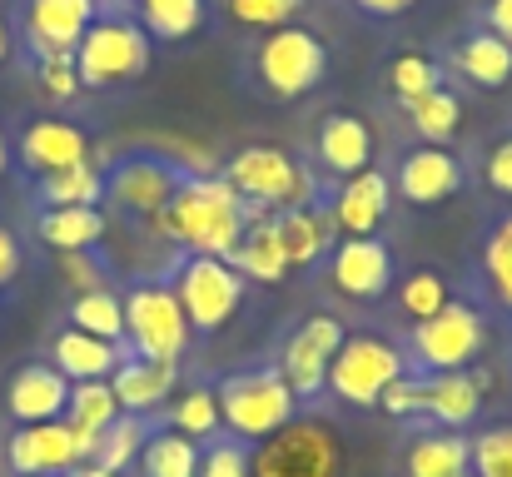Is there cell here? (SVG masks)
<instances>
[{
  "label": "cell",
  "instance_id": "cell-34",
  "mask_svg": "<svg viewBox=\"0 0 512 477\" xmlns=\"http://www.w3.org/2000/svg\"><path fill=\"white\" fill-rule=\"evenodd\" d=\"M70 328L95 333V338H105V343H125V299H120L115 289L75 294V304H70Z\"/></svg>",
  "mask_w": 512,
  "mask_h": 477
},
{
  "label": "cell",
  "instance_id": "cell-27",
  "mask_svg": "<svg viewBox=\"0 0 512 477\" xmlns=\"http://www.w3.org/2000/svg\"><path fill=\"white\" fill-rule=\"evenodd\" d=\"M448 65H453L468 85H478V90H503L512 80V45L498 40L493 30H468V35L453 45Z\"/></svg>",
  "mask_w": 512,
  "mask_h": 477
},
{
  "label": "cell",
  "instance_id": "cell-21",
  "mask_svg": "<svg viewBox=\"0 0 512 477\" xmlns=\"http://www.w3.org/2000/svg\"><path fill=\"white\" fill-rule=\"evenodd\" d=\"M20 164L35 179L75 169V164H90V135L80 125H70V120H35L20 135Z\"/></svg>",
  "mask_w": 512,
  "mask_h": 477
},
{
  "label": "cell",
  "instance_id": "cell-41",
  "mask_svg": "<svg viewBox=\"0 0 512 477\" xmlns=\"http://www.w3.org/2000/svg\"><path fill=\"white\" fill-rule=\"evenodd\" d=\"M299 5L304 0H224V15L249 30H279V25H294Z\"/></svg>",
  "mask_w": 512,
  "mask_h": 477
},
{
  "label": "cell",
  "instance_id": "cell-20",
  "mask_svg": "<svg viewBox=\"0 0 512 477\" xmlns=\"http://www.w3.org/2000/svg\"><path fill=\"white\" fill-rule=\"evenodd\" d=\"M110 388H115L120 413L155 418V413H165V403H170L174 388H179V363H155V358L125 353L120 368L110 373Z\"/></svg>",
  "mask_w": 512,
  "mask_h": 477
},
{
  "label": "cell",
  "instance_id": "cell-49",
  "mask_svg": "<svg viewBox=\"0 0 512 477\" xmlns=\"http://www.w3.org/2000/svg\"><path fill=\"white\" fill-rule=\"evenodd\" d=\"M418 0H353V10H363V15H373V20H398V15H408Z\"/></svg>",
  "mask_w": 512,
  "mask_h": 477
},
{
  "label": "cell",
  "instance_id": "cell-36",
  "mask_svg": "<svg viewBox=\"0 0 512 477\" xmlns=\"http://www.w3.org/2000/svg\"><path fill=\"white\" fill-rule=\"evenodd\" d=\"M115 418H120V403H115L110 378H100V383H70L65 423H75V428H85V433H95V438H100Z\"/></svg>",
  "mask_w": 512,
  "mask_h": 477
},
{
  "label": "cell",
  "instance_id": "cell-32",
  "mask_svg": "<svg viewBox=\"0 0 512 477\" xmlns=\"http://www.w3.org/2000/svg\"><path fill=\"white\" fill-rule=\"evenodd\" d=\"M35 199L40 209H80V204H100L105 199V169L95 164H75L60 174L35 179Z\"/></svg>",
  "mask_w": 512,
  "mask_h": 477
},
{
  "label": "cell",
  "instance_id": "cell-13",
  "mask_svg": "<svg viewBox=\"0 0 512 477\" xmlns=\"http://www.w3.org/2000/svg\"><path fill=\"white\" fill-rule=\"evenodd\" d=\"M179 184H184V174L174 169L170 159L150 155V150L115 159L110 174H105V194H110V204H115L120 214H130V219H145V224L170 204Z\"/></svg>",
  "mask_w": 512,
  "mask_h": 477
},
{
  "label": "cell",
  "instance_id": "cell-25",
  "mask_svg": "<svg viewBox=\"0 0 512 477\" xmlns=\"http://www.w3.org/2000/svg\"><path fill=\"white\" fill-rule=\"evenodd\" d=\"M110 219L100 204H80V209H40L35 219V239L55 254H95L105 239Z\"/></svg>",
  "mask_w": 512,
  "mask_h": 477
},
{
  "label": "cell",
  "instance_id": "cell-10",
  "mask_svg": "<svg viewBox=\"0 0 512 477\" xmlns=\"http://www.w3.org/2000/svg\"><path fill=\"white\" fill-rule=\"evenodd\" d=\"M120 299H125V353L155 358V363H179L194 328H189L170 284L150 279V284H135Z\"/></svg>",
  "mask_w": 512,
  "mask_h": 477
},
{
  "label": "cell",
  "instance_id": "cell-9",
  "mask_svg": "<svg viewBox=\"0 0 512 477\" xmlns=\"http://www.w3.org/2000/svg\"><path fill=\"white\" fill-rule=\"evenodd\" d=\"M254 477H343V443L329 418H294L274 438L254 443Z\"/></svg>",
  "mask_w": 512,
  "mask_h": 477
},
{
  "label": "cell",
  "instance_id": "cell-18",
  "mask_svg": "<svg viewBox=\"0 0 512 477\" xmlns=\"http://www.w3.org/2000/svg\"><path fill=\"white\" fill-rule=\"evenodd\" d=\"M70 408V378L55 363H25L10 373L5 383V413L15 418V428L25 423H55Z\"/></svg>",
  "mask_w": 512,
  "mask_h": 477
},
{
  "label": "cell",
  "instance_id": "cell-5",
  "mask_svg": "<svg viewBox=\"0 0 512 477\" xmlns=\"http://www.w3.org/2000/svg\"><path fill=\"white\" fill-rule=\"evenodd\" d=\"M75 70L85 90H115L150 70V35L135 15H100L75 45Z\"/></svg>",
  "mask_w": 512,
  "mask_h": 477
},
{
  "label": "cell",
  "instance_id": "cell-8",
  "mask_svg": "<svg viewBox=\"0 0 512 477\" xmlns=\"http://www.w3.org/2000/svg\"><path fill=\"white\" fill-rule=\"evenodd\" d=\"M170 289L194 333H219L229 318L244 309V294H249L244 274L229 259H209V254H184L174 264Z\"/></svg>",
  "mask_w": 512,
  "mask_h": 477
},
{
  "label": "cell",
  "instance_id": "cell-42",
  "mask_svg": "<svg viewBox=\"0 0 512 477\" xmlns=\"http://www.w3.org/2000/svg\"><path fill=\"white\" fill-rule=\"evenodd\" d=\"M199 477H254V448L239 438H214L199 453Z\"/></svg>",
  "mask_w": 512,
  "mask_h": 477
},
{
  "label": "cell",
  "instance_id": "cell-29",
  "mask_svg": "<svg viewBox=\"0 0 512 477\" xmlns=\"http://www.w3.org/2000/svg\"><path fill=\"white\" fill-rule=\"evenodd\" d=\"M165 428L194 438V443H214L219 428H224V413H219V393L209 383H189V388H174V398L165 403Z\"/></svg>",
  "mask_w": 512,
  "mask_h": 477
},
{
  "label": "cell",
  "instance_id": "cell-48",
  "mask_svg": "<svg viewBox=\"0 0 512 477\" xmlns=\"http://www.w3.org/2000/svg\"><path fill=\"white\" fill-rule=\"evenodd\" d=\"M15 274H20V239L0 224V289H5Z\"/></svg>",
  "mask_w": 512,
  "mask_h": 477
},
{
  "label": "cell",
  "instance_id": "cell-46",
  "mask_svg": "<svg viewBox=\"0 0 512 477\" xmlns=\"http://www.w3.org/2000/svg\"><path fill=\"white\" fill-rule=\"evenodd\" d=\"M483 184H488L493 194L512 199V135L508 140H498V145L483 155Z\"/></svg>",
  "mask_w": 512,
  "mask_h": 477
},
{
  "label": "cell",
  "instance_id": "cell-39",
  "mask_svg": "<svg viewBox=\"0 0 512 477\" xmlns=\"http://www.w3.org/2000/svg\"><path fill=\"white\" fill-rule=\"evenodd\" d=\"M443 85V65L433 60V55H418V50H403V55H393V65H388V90L408 105V100H418V95H428V90H438Z\"/></svg>",
  "mask_w": 512,
  "mask_h": 477
},
{
  "label": "cell",
  "instance_id": "cell-38",
  "mask_svg": "<svg viewBox=\"0 0 512 477\" xmlns=\"http://www.w3.org/2000/svg\"><path fill=\"white\" fill-rule=\"evenodd\" d=\"M448 304H453V289H448V279H443L438 269H413V274L398 284V309L413 318V323L433 318L438 309H448Z\"/></svg>",
  "mask_w": 512,
  "mask_h": 477
},
{
  "label": "cell",
  "instance_id": "cell-16",
  "mask_svg": "<svg viewBox=\"0 0 512 477\" xmlns=\"http://www.w3.org/2000/svg\"><path fill=\"white\" fill-rule=\"evenodd\" d=\"M95 20H100V0H25L20 30L35 60H45V55H75V45Z\"/></svg>",
  "mask_w": 512,
  "mask_h": 477
},
{
  "label": "cell",
  "instance_id": "cell-19",
  "mask_svg": "<svg viewBox=\"0 0 512 477\" xmlns=\"http://www.w3.org/2000/svg\"><path fill=\"white\" fill-rule=\"evenodd\" d=\"M324 209L343 239H373L388 219V174H378V169L348 174V179H339V189L329 194Z\"/></svg>",
  "mask_w": 512,
  "mask_h": 477
},
{
  "label": "cell",
  "instance_id": "cell-12",
  "mask_svg": "<svg viewBox=\"0 0 512 477\" xmlns=\"http://www.w3.org/2000/svg\"><path fill=\"white\" fill-rule=\"evenodd\" d=\"M343 338H348V328H343L339 318H329V314L304 318V323L284 338V348H279V363H274V368L284 373V383L294 388V398H299V403L324 393V383H329V363H334V353H339Z\"/></svg>",
  "mask_w": 512,
  "mask_h": 477
},
{
  "label": "cell",
  "instance_id": "cell-43",
  "mask_svg": "<svg viewBox=\"0 0 512 477\" xmlns=\"http://www.w3.org/2000/svg\"><path fill=\"white\" fill-rule=\"evenodd\" d=\"M35 80L50 100H75L85 85H80V70H75V55H45L35 60Z\"/></svg>",
  "mask_w": 512,
  "mask_h": 477
},
{
  "label": "cell",
  "instance_id": "cell-47",
  "mask_svg": "<svg viewBox=\"0 0 512 477\" xmlns=\"http://www.w3.org/2000/svg\"><path fill=\"white\" fill-rule=\"evenodd\" d=\"M483 30H493L498 40L512 45V0H488L483 5Z\"/></svg>",
  "mask_w": 512,
  "mask_h": 477
},
{
  "label": "cell",
  "instance_id": "cell-44",
  "mask_svg": "<svg viewBox=\"0 0 512 477\" xmlns=\"http://www.w3.org/2000/svg\"><path fill=\"white\" fill-rule=\"evenodd\" d=\"M60 274H65V284H70L75 294L110 289V284H105V269H100V259H95V254H60Z\"/></svg>",
  "mask_w": 512,
  "mask_h": 477
},
{
  "label": "cell",
  "instance_id": "cell-28",
  "mask_svg": "<svg viewBox=\"0 0 512 477\" xmlns=\"http://www.w3.org/2000/svg\"><path fill=\"white\" fill-rule=\"evenodd\" d=\"M473 438H458L448 428L418 433L403 453V477H468Z\"/></svg>",
  "mask_w": 512,
  "mask_h": 477
},
{
  "label": "cell",
  "instance_id": "cell-45",
  "mask_svg": "<svg viewBox=\"0 0 512 477\" xmlns=\"http://www.w3.org/2000/svg\"><path fill=\"white\" fill-rule=\"evenodd\" d=\"M378 408H383L388 418H418V373H403V378H393V383L383 388Z\"/></svg>",
  "mask_w": 512,
  "mask_h": 477
},
{
  "label": "cell",
  "instance_id": "cell-35",
  "mask_svg": "<svg viewBox=\"0 0 512 477\" xmlns=\"http://www.w3.org/2000/svg\"><path fill=\"white\" fill-rule=\"evenodd\" d=\"M483 289L503 314H512V214H503L483 239Z\"/></svg>",
  "mask_w": 512,
  "mask_h": 477
},
{
  "label": "cell",
  "instance_id": "cell-40",
  "mask_svg": "<svg viewBox=\"0 0 512 477\" xmlns=\"http://www.w3.org/2000/svg\"><path fill=\"white\" fill-rule=\"evenodd\" d=\"M468 477H512V423H493L473 438Z\"/></svg>",
  "mask_w": 512,
  "mask_h": 477
},
{
  "label": "cell",
  "instance_id": "cell-50",
  "mask_svg": "<svg viewBox=\"0 0 512 477\" xmlns=\"http://www.w3.org/2000/svg\"><path fill=\"white\" fill-rule=\"evenodd\" d=\"M65 477H120V473H110V468H100V463H80V468H70Z\"/></svg>",
  "mask_w": 512,
  "mask_h": 477
},
{
  "label": "cell",
  "instance_id": "cell-4",
  "mask_svg": "<svg viewBox=\"0 0 512 477\" xmlns=\"http://www.w3.org/2000/svg\"><path fill=\"white\" fill-rule=\"evenodd\" d=\"M329 75V45L309 25L264 30L254 45V80L269 100H304Z\"/></svg>",
  "mask_w": 512,
  "mask_h": 477
},
{
  "label": "cell",
  "instance_id": "cell-11",
  "mask_svg": "<svg viewBox=\"0 0 512 477\" xmlns=\"http://www.w3.org/2000/svg\"><path fill=\"white\" fill-rule=\"evenodd\" d=\"M95 433L55 418V423H25L5 443V463L15 477H65L80 463H95Z\"/></svg>",
  "mask_w": 512,
  "mask_h": 477
},
{
  "label": "cell",
  "instance_id": "cell-37",
  "mask_svg": "<svg viewBox=\"0 0 512 477\" xmlns=\"http://www.w3.org/2000/svg\"><path fill=\"white\" fill-rule=\"evenodd\" d=\"M145 438H150V423L135 418V413H120V418L100 433V443H95V463L110 468V473H125L130 463H140Z\"/></svg>",
  "mask_w": 512,
  "mask_h": 477
},
{
  "label": "cell",
  "instance_id": "cell-6",
  "mask_svg": "<svg viewBox=\"0 0 512 477\" xmlns=\"http://www.w3.org/2000/svg\"><path fill=\"white\" fill-rule=\"evenodd\" d=\"M403 373H408V353L393 338H383V333H348L339 343V353H334V363H329L324 393H334V403H343V408L363 413V408H378L383 388L393 378H403Z\"/></svg>",
  "mask_w": 512,
  "mask_h": 477
},
{
  "label": "cell",
  "instance_id": "cell-24",
  "mask_svg": "<svg viewBox=\"0 0 512 477\" xmlns=\"http://www.w3.org/2000/svg\"><path fill=\"white\" fill-rule=\"evenodd\" d=\"M125 358V343H105L95 333H80V328H60L50 338V363L70 378V383H100L120 368Z\"/></svg>",
  "mask_w": 512,
  "mask_h": 477
},
{
  "label": "cell",
  "instance_id": "cell-22",
  "mask_svg": "<svg viewBox=\"0 0 512 477\" xmlns=\"http://www.w3.org/2000/svg\"><path fill=\"white\" fill-rule=\"evenodd\" d=\"M229 264L244 274V284H284L289 279V254H284V239H279V224L274 214L264 209H249V224H244V239L234 244Z\"/></svg>",
  "mask_w": 512,
  "mask_h": 477
},
{
  "label": "cell",
  "instance_id": "cell-1",
  "mask_svg": "<svg viewBox=\"0 0 512 477\" xmlns=\"http://www.w3.org/2000/svg\"><path fill=\"white\" fill-rule=\"evenodd\" d=\"M244 224H249V204L224 174H189L170 204L150 219V229L165 244L209 259H229L234 244L244 239Z\"/></svg>",
  "mask_w": 512,
  "mask_h": 477
},
{
  "label": "cell",
  "instance_id": "cell-51",
  "mask_svg": "<svg viewBox=\"0 0 512 477\" xmlns=\"http://www.w3.org/2000/svg\"><path fill=\"white\" fill-rule=\"evenodd\" d=\"M10 60V25H5V15H0V65Z\"/></svg>",
  "mask_w": 512,
  "mask_h": 477
},
{
  "label": "cell",
  "instance_id": "cell-30",
  "mask_svg": "<svg viewBox=\"0 0 512 477\" xmlns=\"http://www.w3.org/2000/svg\"><path fill=\"white\" fill-rule=\"evenodd\" d=\"M135 20L145 25L150 40H165V45H179V40H194L209 20V0H135Z\"/></svg>",
  "mask_w": 512,
  "mask_h": 477
},
{
  "label": "cell",
  "instance_id": "cell-7",
  "mask_svg": "<svg viewBox=\"0 0 512 477\" xmlns=\"http://www.w3.org/2000/svg\"><path fill=\"white\" fill-rule=\"evenodd\" d=\"M483 348H488V318L468 299H453L448 309L413 323L408 333V353H413L408 363H418L423 373H468L478 368Z\"/></svg>",
  "mask_w": 512,
  "mask_h": 477
},
{
  "label": "cell",
  "instance_id": "cell-17",
  "mask_svg": "<svg viewBox=\"0 0 512 477\" xmlns=\"http://www.w3.org/2000/svg\"><path fill=\"white\" fill-rule=\"evenodd\" d=\"M463 179H468L463 174V159L453 155L448 145H418V150H408V155L398 159V174H393L398 194L408 204H418V209L448 204L463 189Z\"/></svg>",
  "mask_w": 512,
  "mask_h": 477
},
{
  "label": "cell",
  "instance_id": "cell-2",
  "mask_svg": "<svg viewBox=\"0 0 512 477\" xmlns=\"http://www.w3.org/2000/svg\"><path fill=\"white\" fill-rule=\"evenodd\" d=\"M219 174L239 189V199L249 209L264 214H284V209H309L319 204V179L309 164L279 150V145H244L219 164Z\"/></svg>",
  "mask_w": 512,
  "mask_h": 477
},
{
  "label": "cell",
  "instance_id": "cell-14",
  "mask_svg": "<svg viewBox=\"0 0 512 477\" xmlns=\"http://www.w3.org/2000/svg\"><path fill=\"white\" fill-rule=\"evenodd\" d=\"M488 393H493V373L483 363L468 373H423L418 378V413L433 418L438 428L458 433V428L478 423Z\"/></svg>",
  "mask_w": 512,
  "mask_h": 477
},
{
  "label": "cell",
  "instance_id": "cell-31",
  "mask_svg": "<svg viewBox=\"0 0 512 477\" xmlns=\"http://www.w3.org/2000/svg\"><path fill=\"white\" fill-rule=\"evenodd\" d=\"M199 453L204 443L174 433V428H150L140 448V477H199Z\"/></svg>",
  "mask_w": 512,
  "mask_h": 477
},
{
  "label": "cell",
  "instance_id": "cell-26",
  "mask_svg": "<svg viewBox=\"0 0 512 477\" xmlns=\"http://www.w3.org/2000/svg\"><path fill=\"white\" fill-rule=\"evenodd\" d=\"M274 224H279L289 269H314V264H319L324 254H334V244H339V229H334V219H329L324 204L284 209V214H274Z\"/></svg>",
  "mask_w": 512,
  "mask_h": 477
},
{
  "label": "cell",
  "instance_id": "cell-15",
  "mask_svg": "<svg viewBox=\"0 0 512 477\" xmlns=\"http://www.w3.org/2000/svg\"><path fill=\"white\" fill-rule=\"evenodd\" d=\"M398 264L383 239H339L329 254V284L353 304H373L393 289Z\"/></svg>",
  "mask_w": 512,
  "mask_h": 477
},
{
  "label": "cell",
  "instance_id": "cell-3",
  "mask_svg": "<svg viewBox=\"0 0 512 477\" xmlns=\"http://www.w3.org/2000/svg\"><path fill=\"white\" fill-rule=\"evenodd\" d=\"M214 393H219V413H224L229 438H239L249 448L274 438L279 428H289L299 418V398L279 368H239Z\"/></svg>",
  "mask_w": 512,
  "mask_h": 477
},
{
  "label": "cell",
  "instance_id": "cell-23",
  "mask_svg": "<svg viewBox=\"0 0 512 477\" xmlns=\"http://www.w3.org/2000/svg\"><path fill=\"white\" fill-rule=\"evenodd\" d=\"M314 155H319V164H324L329 174H339V179L373 169V130H368V120H363V115H348V110L324 115V125H319V135H314Z\"/></svg>",
  "mask_w": 512,
  "mask_h": 477
},
{
  "label": "cell",
  "instance_id": "cell-52",
  "mask_svg": "<svg viewBox=\"0 0 512 477\" xmlns=\"http://www.w3.org/2000/svg\"><path fill=\"white\" fill-rule=\"evenodd\" d=\"M5 164H10V145H5V135H0V174H5Z\"/></svg>",
  "mask_w": 512,
  "mask_h": 477
},
{
  "label": "cell",
  "instance_id": "cell-33",
  "mask_svg": "<svg viewBox=\"0 0 512 477\" xmlns=\"http://www.w3.org/2000/svg\"><path fill=\"white\" fill-rule=\"evenodd\" d=\"M403 110H408V120H413V130H418L423 145H448V140L458 135V120H463V105H458V95H453L448 85H438V90L408 100Z\"/></svg>",
  "mask_w": 512,
  "mask_h": 477
}]
</instances>
